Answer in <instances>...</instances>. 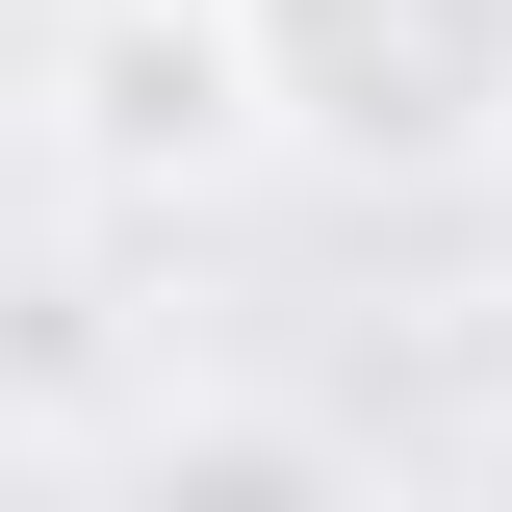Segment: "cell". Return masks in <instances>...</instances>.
<instances>
[{
  "label": "cell",
  "instance_id": "6da1fadb",
  "mask_svg": "<svg viewBox=\"0 0 512 512\" xmlns=\"http://www.w3.org/2000/svg\"><path fill=\"white\" fill-rule=\"evenodd\" d=\"M231 52H256V154H333V180L512 154V0H231Z\"/></svg>",
  "mask_w": 512,
  "mask_h": 512
},
{
  "label": "cell",
  "instance_id": "7a4b0ae2",
  "mask_svg": "<svg viewBox=\"0 0 512 512\" xmlns=\"http://www.w3.org/2000/svg\"><path fill=\"white\" fill-rule=\"evenodd\" d=\"M77 154H103V180H231L256 154L231 0H77Z\"/></svg>",
  "mask_w": 512,
  "mask_h": 512
},
{
  "label": "cell",
  "instance_id": "3957f363",
  "mask_svg": "<svg viewBox=\"0 0 512 512\" xmlns=\"http://www.w3.org/2000/svg\"><path fill=\"white\" fill-rule=\"evenodd\" d=\"M128 461H154V487H359V436H308V410H128Z\"/></svg>",
  "mask_w": 512,
  "mask_h": 512
},
{
  "label": "cell",
  "instance_id": "277c9868",
  "mask_svg": "<svg viewBox=\"0 0 512 512\" xmlns=\"http://www.w3.org/2000/svg\"><path fill=\"white\" fill-rule=\"evenodd\" d=\"M461 487H512V410H487V436H461Z\"/></svg>",
  "mask_w": 512,
  "mask_h": 512
}]
</instances>
